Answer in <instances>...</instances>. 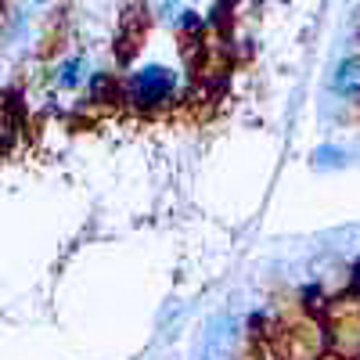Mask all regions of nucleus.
Here are the masks:
<instances>
[{
	"label": "nucleus",
	"instance_id": "nucleus-8",
	"mask_svg": "<svg viewBox=\"0 0 360 360\" xmlns=\"http://www.w3.org/2000/svg\"><path fill=\"white\" fill-rule=\"evenodd\" d=\"M29 4H47V0H29Z\"/></svg>",
	"mask_w": 360,
	"mask_h": 360
},
{
	"label": "nucleus",
	"instance_id": "nucleus-7",
	"mask_svg": "<svg viewBox=\"0 0 360 360\" xmlns=\"http://www.w3.org/2000/svg\"><path fill=\"white\" fill-rule=\"evenodd\" d=\"M346 155L339 152V148H317V152H314V162L317 166H335V162H342Z\"/></svg>",
	"mask_w": 360,
	"mask_h": 360
},
{
	"label": "nucleus",
	"instance_id": "nucleus-5",
	"mask_svg": "<svg viewBox=\"0 0 360 360\" xmlns=\"http://www.w3.org/2000/svg\"><path fill=\"white\" fill-rule=\"evenodd\" d=\"M332 86H335V94L356 98V101H360V54H356V58H346V62L335 69Z\"/></svg>",
	"mask_w": 360,
	"mask_h": 360
},
{
	"label": "nucleus",
	"instance_id": "nucleus-1",
	"mask_svg": "<svg viewBox=\"0 0 360 360\" xmlns=\"http://www.w3.org/2000/svg\"><path fill=\"white\" fill-rule=\"evenodd\" d=\"M173 90H176V79L169 69L162 65H148V69H137L127 83V98L144 108V112H152V108H162L173 101Z\"/></svg>",
	"mask_w": 360,
	"mask_h": 360
},
{
	"label": "nucleus",
	"instance_id": "nucleus-2",
	"mask_svg": "<svg viewBox=\"0 0 360 360\" xmlns=\"http://www.w3.org/2000/svg\"><path fill=\"white\" fill-rule=\"evenodd\" d=\"M324 339H328L324 324H317L310 317H299V321L281 328L278 353H281V360H317L324 349Z\"/></svg>",
	"mask_w": 360,
	"mask_h": 360
},
{
	"label": "nucleus",
	"instance_id": "nucleus-4",
	"mask_svg": "<svg viewBox=\"0 0 360 360\" xmlns=\"http://www.w3.org/2000/svg\"><path fill=\"white\" fill-rule=\"evenodd\" d=\"M238 342V321L231 314H217L202 332V360H231Z\"/></svg>",
	"mask_w": 360,
	"mask_h": 360
},
{
	"label": "nucleus",
	"instance_id": "nucleus-3",
	"mask_svg": "<svg viewBox=\"0 0 360 360\" xmlns=\"http://www.w3.org/2000/svg\"><path fill=\"white\" fill-rule=\"evenodd\" d=\"M324 335L335 339V349L342 356L360 353V299H349V307H339L332 324H324Z\"/></svg>",
	"mask_w": 360,
	"mask_h": 360
},
{
	"label": "nucleus",
	"instance_id": "nucleus-6",
	"mask_svg": "<svg viewBox=\"0 0 360 360\" xmlns=\"http://www.w3.org/2000/svg\"><path fill=\"white\" fill-rule=\"evenodd\" d=\"M83 69H86V62L76 54V58H65L62 65L54 69V83L62 86V90H72V86H79V79H83Z\"/></svg>",
	"mask_w": 360,
	"mask_h": 360
}]
</instances>
